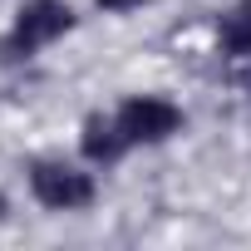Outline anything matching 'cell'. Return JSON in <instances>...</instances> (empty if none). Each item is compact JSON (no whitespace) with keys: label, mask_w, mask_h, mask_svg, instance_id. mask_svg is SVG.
I'll use <instances>...</instances> for the list:
<instances>
[{"label":"cell","mask_w":251,"mask_h":251,"mask_svg":"<svg viewBox=\"0 0 251 251\" xmlns=\"http://www.w3.org/2000/svg\"><path fill=\"white\" fill-rule=\"evenodd\" d=\"M64 30H74V10L64 5V0H25L15 25H10V35H5V45H0V54H5L10 64L30 59L35 50L54 45Z\"/></svg>","instance_id":"6da1fadb"},{"label":"cell","mask_w":251,"mask_h":251,"mask_svg":"<svg viewBox=\"0 0 251 251\" xmlns=\"http://www.w3.org/2000/svg\"><path fill=\"white\" fill-rule=\"evenodd\" d=\"M113 118H118L123 138H128V148H138V143H163V138H173V133L182 128V108L168 103V99H153V94L123 99Z\"/></svg>","instance_id":"7a4b0ae2"},{"label":"cell","mask_w":251,"mask_h":251,"mask_svg":"<svg viewBox=\"0 0 251 251\" xmlns=\"http://www.w3.org/2000/svg\"><path fill=\"white\" fill-rule=\"evenodd\" d=\"M30 192L50 212H79L94 202V177L69 168V163H35L30 168Z\"/></svg>","instance_id":"3957f363"},{"label":"cell","mask_w":251,"mask_h":251,"mask_svg":"<svg viewBox=\"0 0 251 251\" xmlns=\"http://www.w3.org/2000/svg\"><path fill=\"white\" fill-rule=\"evenodd\" d=\"M79 148H84V158L89 163H118L123 153H128V138H123V128H118V118H103V113H94V118H84V138H79Z\"/></svg>","instance_id":"277c9868"},{"label":"cell","mask_w":251,"mask_h":251,"mask_svg":"<svg viewBox=\"0 0 251 251\" xmlns=\"http://www.w3.org/2000/svg\"><path fill=\"white\" fill-rule=\"evenodd\" d=\"M217 35H222V50L246 59L251 54V0H241V5H231L222 20H217Z\"/></svg>","instance_id":"5b68a950"},{"label":"cell","mask_w":251,"mask_h":251,"mask_svg":"<svg viewBox=\"0 0 251 251\" xmlns=\"http://www.w3.org/2000/svg\"><path fill=\"white\" fill-rule=\"evenodd\" d=\"M133 5H143V0H99V10H133Z\"/></svg>","instance_id":"8992f818"},{"label":"cell","mask_w":251,"mask_h":251,"mask_svg":"<svg viewBox=\"0 0 251 251\" xmlns=\"http://www.w3.org/2000/svg\"><path fill=\"white\" fill-rule=\"evenodd\" d=\"M241 89H246V94H251V69H241Z\"/></svg>","instance_id":"52a82bcc"}]
</instances>
